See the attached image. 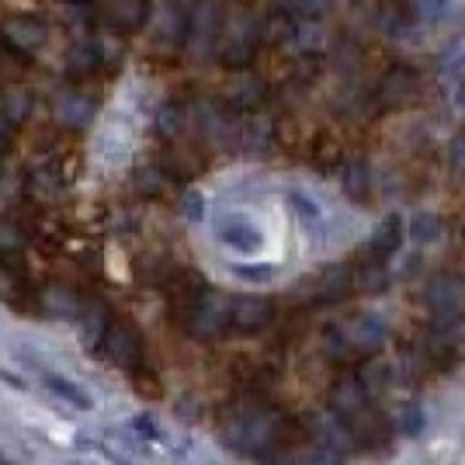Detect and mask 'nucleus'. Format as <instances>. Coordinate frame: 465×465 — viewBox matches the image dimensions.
Listing matches in <instances>:
<instances>
[{
	"label": "nucleus",
	"mask_w": 465,
	"mask_h": 465,
	"mask_svg": "<svg viewBox=\"0 0 465 465\" xmlns=\"http://www.w3.org/2000/svg\"><path fill=\"white\" fill-rule=\"evenodd\" d=\"M289 417H282L272 403H264L261 396L243 400L240 407L232 410L230 417L223 420V438L226 445L247 455H268L272 448L289 441Z\"/></svg>",
	"instance_id": "nucleus-1"
},
{
	"label": "nucleus",
	"mask_w": 465,
	"mask_h": 465,
	"mask_svg": "<svg viewBox=\"0 0 465 465\" xmlns=\"http://www.w3.org/2000/svg\"><path fill=\"white\" fill-rule=\"evenodd\" d=\"M101 348L108 354V361L118 365L122 371H143L146 365V341H143V333L133 320H112V327L104 333V341H101Z\"/></svg>",
	"instance_id": "nucleus-2"
},
{
	"label": "nucleus",
	"mask_w": 465,
	"mask_h": 465,
	"mask_svg": "<svg viewBox=\"0 0 465 465\" xmlns=\"http://www.w3.org/2000/svg\"><path fill=\"white\" fill-rule=\"evenodd\" d=\"M459 302H462V285L451 274H434L424 289V306L434 316V330L448 333L459 323Z\"/></svg>",
	"instance_id": "nucleus-3"
},
{
	"label": "nucleus",
	"mask_w": 465,
	"mask_h": 465,
	"mask_svg": "<svg viewBox=\"0 0 465 465\" xmlns=\"http://www.w3.org/2000/svg\"><path fill=\"white\" fill-rule=\"evenodd\" d=\"M230 310L232 306H226L219 295L209 292V295H205L192 312H184V316H181V327L188 330L192 337H198V341H215V337H223L226 330H232Z\"/></svg>",
	"instance_id": "nucleus-4"
},
{
	"label": "nucleus",
	"mask_w": 465,
	"mask_h": 465,
	"mask_svg": "<svg viewBox=\"0 0 465 465\" xmlns=\"http://www.w3.org/2000/svg\"><path fill=\"white\" fill-rule=\"evenodd\" d=\"M348 434L351 445L358 448V451H386L392 445V420L369 407L365 413H358L354 420H348Z\"/></svg>",
	"instance_id": "nucleus-5"
},
{
	"label": "nucleus",
	"mask_w": 465,
	"mask_h": 465,
	"mask_svg": "<svg viewBox=\"0 0 465 465\" xmlns=\"http://www.w3.org/2000/svg\"><path fill=\"white\" fill-rule=\"evenodd\" d=\"M230 323L236 333H261L274 323V306L261 295H247V299H236L230 310Z\"/></svg>",
	"instance_id": "nucleus-6"
},
{
	"label": "nucleus",
	"mask_w": 465,
	"mask_h": 465,
	"mask_svg": "<svg viewBox=\"0 0 465 465\" xmlns=\"http://www.w3.org/2000/svg\"><path fill=\"white\" fill-rule=\"evenodd\" d=\"M330 410L348 424V420H354L358 413H365L369 410V389L361 386V379L354 375V379H341L337 386L330 389Z\"/></svg>",
	"instance_id": "nucleus-7"
},
{
	"label": "nucleus",
	"mask_w": 465,
	"mask_h": 465,
	"mask_svg": "<svg viewBox=\"0 0 465 465\" xmlns=\"http://www.w3.org/2000/svg\"><path fill=\"white\" fill-rule=\"evenodd\" d=\"M417 70H410V66H396V70H389L382 84H379V101L386 104V108H400V104H407L410 97L417 94Z\"/></svg>",
	"instance_id": "nucleus-8"
},
{
	"label": "nucleus",
	"mask_w": 465,
	"mask_h": 465,
	"mask_svg": "<svg viewBox=\"0 0 465 465\" xmlns=\"http://www.w3.org/2000/svg\"><path fill=\"white\" fill-rule=\"evenodd\" d=\"M205 295H209V285L192 272L177 274L174 282H171V289H167V299H171V310L177 312V320H181L184 312H192Z\"/></svg>",
	"instance_id": "nucleus-9"
},
{
	"label": "nucleus",
	"mask_w": 465,
	"mask_h": 465,
	"mask_svg": "<svg viewBox=\"0 0 465 465\" xmlns=\"http://www.w3.org/2000/svg\"><path fill=\"white\" fill-rule=\"evenodd\" d=\"M354 292V272L351 268H330L316 278V289H312V299L316 302H341Z\"/></svg>",
	"instance_id": "nucleus-10"
},
{
	"label": "nucleus",
	"mask_w": 465,
	"mask_h": 465,
	"mask_svg": "<svg viewBox=\"0 0 465 465\" xmlns=\"http://www.w3.org/2000/svg\"><path fill=\"white\" fill-rule=\"evenodd\" d=\"M400 243H403V219H396V215H389L386 223L379 226V232L371 236V243H369V257H379V261H389L392 253L400 251Z\"/></svg>",
	"instance_id": "nucleus-11"
},
{
	"label": "nucleus",
	"mask_w": 465,
	"mask_h": 465,
	"mask_svg": "<svg viewBox=\"0 0 465 465\" xmlns=\"http://www.w3.org/2000/svg\"><path fill=\"white\" fill-rule=\"evenodd\" d=\"M112 327V310L104 302H84L80 306V330L87 341H104V333Z\"/></svg>",
	"instance_id": "nucleus-12"
},
{
	"label": "nucleus",
	"mask_w": 465,
	"mask_h": 465,
	"mask_svg": "<svg viewBox=\"0 0 465 465\" xmlns=\"http://www.w3.org/2000/svg\"><path fill=\"white\" fill-rule=\"evenodd\" d=\"M389 285V272H386V261L379 257H369L365 264L354 268V292H365V295H375Z\"/></svg>",
	"instance_id": "nucleus-13"
},
{
	"label": "nucleus",
	"mask_w": 465,
	"mask_h": 465,
	"mask_svg": "<svg viewBox=\"0 0 465 465\" xmlns=\"http://www.w3.org/2000/svg\"><path fill=\"white\" fill-rule=\"evenodd\" d=\"M341 184H344V192H348L354 202H369L371 198V167L369 163H361V160H354V163L344 167Z\"/></svg>",
	"instance_id": "nucleus-14"
},
{
	"label": "nucleus",
	"mask_w": 465,
	"mask_h": 465,
	"mask_svg": "<svg viewBox=\"0 0 465 465\" xmlns=\"http://www.w3.org/2000/svg\"><path fill=\"white\" fill-rule=\"evenodd\" d=\"M413 18H417V11H413V4H389V7H382L379 15H375V21H379V28L386 32V35H403L410 25H413Z\"/></svg>",
	"instance_id": "nucleus-15"
},
{
	"label": "nucleus",
	"mask_w": 465,
	"mask_h": 465,
	"mask_svg": "<svg viewBox=\"0 0 465 465\" xmlns=\"http://www.w3.org/2000/svg\"><path fill=\"white\" fill-rule=\"evenodd\" d=\"M223 240L232 243V247H240V251H257V243H261V236H257L253 226H247V223H232V226H226V230H223Z\"/></svg>",
	"instance_id": "nucleus-16"
},
{
	"label": "nucleus",
	"mask_w": 465,
	"mask_h": 465,
	"mask_svg": "<svg viewBox=\"0 0 465 465\" xmlns=\"http://www.w3.org/2000/svg\"><path fill=\"white\" fill-rule=\"evenodd\" d=\"M410 236H413L417 243L438 240V236H441V219H438V215H417V219L410 223Z\"/></svg>",
	"instance_id": "nucleus-17"
},
{
	"label": "nucleus",
	"mask_w": 465,
	"mask_h": 465,
	"mask_svg": "<svg viewBox=\"0 0 465 465\" xmlns=\"http://www.w3.org/2000/svg\"><path fill=\"white\" fill-rule=\"evenodd\" d=\"M358 379H361V386L369 389V392H379V389H386L389 386V369L386 365H371V361H365L361 365V371H358Z\"/></svg>",
	"instance_id": "nucleus-18"
},
{
	"label": "nucleus",
	"mask_w": 465,
	"mask_h": 465,
	"mask_svg": "<svg viewBox=\"0 0 465 465\" xmlns=\"http://www.w3.org/2000/svg\"><path fill=\"white\" fill-rule=\"evenodd\" d=\"M261 97H264L261 80H243V84L232 91V101H236L240 108H253V104H261Z\"/></svg>",
	"instance_id": "nucleus-19"
},
{
	"label": "nucleus",
	"mask_w": 465,
	"mask_h": 465,
	"mask_svg": "<svg viewBox=\"0 0 465 465\" xmlns=\"http://www.w3.org/2000/svg\"><path fill=\"white\" fill-rule=\"evenodd\" d=\"M410 4H413V11H417L420 21H441L448 15L451 0H410Z\"/></svg>",
	"instance_id": "nucleus-20"
},
{
	"label": "nucleus",
	"mask_w": 465,
	"mask_h": 465,
	"mask_svg": "<svg viewBox=\"0 0 465 465\" xmlns=\"http://www.w3.org/2000/svg\"><path fill=\"white\" fill-rule=\"evenodd\" d=\"M45 382H49V386L56 389L59 396H66V400H70L74 407H80V410H87V407H91V400H87V396H84V392H80L77 386H70V382H63V379H56V375H45Z\"/></svg>",
	"instance_id": "nucleus-21"
},
{
	"label": "nucleus",
	"mask_w": 465,
	"mask_h": 465,
	"mask_svg": "<svg viewBox=\"0 0 465 465\" xmlns=\"http://www.w3.org/2000/svg\"><path fill=\"white\" fill-rule=\"evenodd\" d=\"M448 163H451L455 171H465V129L455 133L451 143H448Z\"/></svg>",
	"instance_id": "nucleus-22"
},
{
	"label": "nucleus",
	"mask_w": 465,
	"mask_h": 465,
	"mask_svg": "<svg viewBox=\"0 0 465 465\" xmlns=\"http://www.w3.org/2000/svg\"><path fill=\"white\" fill-rule=\"evenodd\" d=\"M420 424H424V417H420L417 410H410V413H403V417H400V427H403V430H410V434H417V430H420Z\"/></svg>",
	"instance_id": "nucleus-23"
},
{
	"label": "nucleus",
	"mask_w": 465,
	"mask_h": 465,
	"mask_svg": "<svg viewBox=\"0 0 465 465\" xmlns=\"http://www.w3.org/2000/svg\"><path fill=\"white\" fill-rule=\"evenodd\" d=\"M4 150H7V136H4V129H0V156H4Z\"/></svg>",
	"instance_id": "nucleus-24"
}]
</instances>
